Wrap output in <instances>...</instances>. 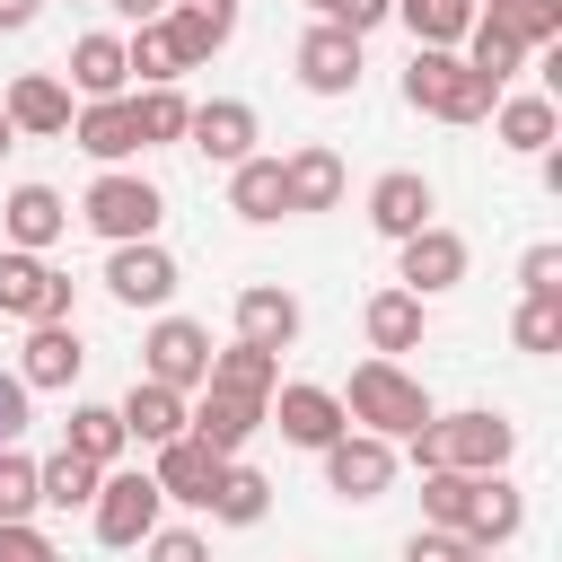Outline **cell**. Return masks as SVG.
<instances>
[{
  "label": "cell",
  "instance_id": "cell-1",
  "mask_svg": "<svg viewBox=\"0 0 562 562\" xmlns=\"http://www.w3.org/2000/svg\"><path fill=\"white\" fill-rule=\"evenodd\" d=\"M518 457V422L492 413V404H465V413H430L413 430V465L422 474H509Z\"/></svg>",
  "mask_w": 562,
  "mask_h": 562
},
{
  "label": "cell",
  "instance_id": "cell-2",
  "mask_svg": "<svg viewBox=\"0 0 562 562\" xmlns=\"http://www.w3.org/2000/svg\"><path fill=\"white\" fill-rule=\"evenodd\" d=\"M334 395H342V422L369 430V439H413V430L430 422V386H422L404 360H360Z\"/></svg>",
  "mask_w": 562,
  "mask_h": 562
},
{
  "label": "cell",
  "instance_id": "cell-3",
  "mask_svg": "<svg viewBox=\"0 0 562 562\" xmlns=\"http://www.w3.org/2000/svg\"><path fill=\"white\" fill-rule=\"evenodd\" d=\"M79 220H88L105 246H140V237H158L167 193H158L140 167H97V184L79 193Z\"/></svg>",
  "mask_w": 562,
  "mask_h": 562
},
{
  "label": "cell",
  "instance_id": "cell-4",
  "mask_svg": "<svg viewBox=\"0 0 562 562\" xmlns=\"http://www.w3.org/2000/svg\"><path fill=\"white\" fill-rule=\"evenodd\" d=\"M404 105L413 114H439V123H492V88L457 61V53H413L404 61Z\"/></svg>",
  "mask_w": 562,
  "mask_h": 562
},
{
  "label": "cell",
  "instance_id": "cell-5",
  "mask_svg": "<svg viewBox=\"0 0 562 562\" xmlns=\"http://www.w3.org/2000/svg\"><path fill=\"white\" fill-rule=\"evenodd\" d=\"M158 509H167V501H158L149 465H105V483H97V501H88V527H97V544L132 553V544H149V536L167 527Z\"/></svg>",
  "mask_w": 562,
  "mask_h": 562
},
{
  "label": "cell",
  "instance_id": "cell-6",
  "mask_svg": "<svg viewBox=\"0 0 562 562\" xmlns=\"http://www.w3.org/2000/svg\"><path fill=\"white\" fill-rule=\"evenodd\" d=\"M70 272L53 263V255H18V246H0V316H18V325H70Z\"/></svg>",
  "mask_w": 562,
  "mask_h": 562
},
{
  "label": "cell",
  "instance_id": "cell-7",
  "mask_svg": "<svg viewBox=\"0 0 562 562\" xmlns=\"http://www.w3.org/2000/svg\"><path fill=\"white\" fill-rule=\"evenodd\" d=\"M465 272H474V246H465L457 228H439V220H430L422 237H404V246H395V290H413L422 307H430V299H448Z\"/></svg>",
  "mask_w": 562,
  "mask_h": 562
},
{
  "label": "cell",
  "instance_id": "cell-8",
  "mask_svg": "<svg viewBox=\"0 0 562 562\" xmlns=\"http://www.w3.org/2000/svg\"><path fill=\"white\" fill-rule=\"evenodd\" d=\"M140 378H158V386H176V395H202V378H211V325L158 316V325L140 334Z\"/></svg>",
  "mask_w": 562,
  "mask_h": 562
},
{
  "label": "cell",
  "instance_id": "cell-9",
  "mask_svg": "<svg viewBox=\"0 0 562 562\" xmlns=\"http://www.w3.org/2000/svg\"><path fill=\"white\" fill-rule=\"evenodd\" d=\"M263 422L290 439V448H334L351 422H342V395L334 386H316V378H281L272 386V404H263Z\"/></svg>",
  "mask_w": 562,
  "mask_h": 562
},
{
  "label": "cell",
  "instance_id": "cell-10",
  "mask_svg": "<svg viewBox=\"0 0 562 562\" xmlns=\"http://www.w3.org/2000/svg\"><path fill=\"white\" fill-rule=\"evenodd\" d=\"M255 140H263V114H255L246 97H202V105L184 114V149H202L211 167H246Z\"/></svg>",
  "mask_w": 562,
  "mask_h": 562
},
{
  "label": "cell",
  "instance_id": "cell-11",
  "mask_svg": "<svg viewBox=\"0 0 562 562\" xmlns=\"http://www.w3.org/2000/svg\"><path fill=\"white\" fill-rule=\"evenodd\" d=\"M316 457H325V492H334V501H386V483H395V439L342 430V439L316 448Z\"/></svg>",
  "mask_w": 562,
  "mask_h": 562
},
{
  "label": "cell",
  "instance_id": "cell-12",
  "mask_svg": "<svg viewBox=\"0 0 562 562\" xmlns=\"http://www.w3.org/2000/svg\"><path fill=\"white\" fill-rule=\"evenodd\" d=\"M290 61H299V88H307V97H351L360 70H369V61H360V35H351V26H325V18L299 35Z\"/></svg>",
  "mask_w": 562,
  "mask_h": 562
},
{
  "label": "cell",
  "instance_id": "cell-13",
  "mask_svg": "<svg viewBox=\"0 0 562 562\" xmlns=\"http://www.w3.org/2000/svg\"><path fill=\"white\" fill-rule=\"evenodd\" d=\"M105 299H114V307H167V299H176V255H167L158 237L105 246Z\"/></svg>",
  "mask_w": 562,
  "mask_h": 562
},
{
  "label": "cell",
  "instance_id": "cell-14",
  "mask_svg": "<svg viewBox=\"0 0 562 562\" xmlns=\"http://www.w3.org/2000/svg\"><path fill=\"white\" fill-rule=\"evenodd\" d=\"M0 114H9V132H18V140H61L79 105H70V88H61L53 70H18V79H9V97H0Z\"/></svg>",
  "mask_w": 562,
  "mask_h": 562
},
{
  "label": "cell",
  "instance_id": "cell-15",
  "mask_svg": "<svg viewBox=\"0 0 562 562\" xmlns=\"http://www.w3.org/2000/svg\"><path fill=\"white\" fill-rule=\"evenodd\" d=\"M430 211H439V193H430V176H422V167H386V176L369 184V228H378V237H395V246H404V237H422V228H430Z\"/></svg>",
  "mask_w": 562,
  "mask_h": 562
},
{
  "label": "cell",
  "instance_id": "cell-16",
  "mask_svg": "<svg viewBox=\"0 0 562 562\" xmlns=\"http://www.w3.org/2000/svg\"><path fill=\"white\" fill-rule=\"evenodd\" d=\"M184 430H193L211 457H246V439L263 430V404H255V395H228V386H202V395L184 404Z\"/></svg>",
  "mask_w": 562,
  "mask_h": 562
},
{
  "label": "cell",
  "instance_id": "cell-17",
  "mask_svg": "<svg viewBox=\"0 0 562 562\" xmlns=\"http://www.w3.org/2000/svg\"><path fill=\"white\" fill-rule=\"evenodd\" d=\"M61 228H70V202H61L53 184H9V202H0V246H18V255H53Z\"/></svg>",
  "mask_w": 562,
  "mask_h": 562
},
{
  "label": "cell",
  "instance_id": "cell-18",
  "mask_svg": "<svg viewBox=\"0 0 562 562\" xmlns=\"http://www.w3.org/2000/svg\"><path fill=\"white\" fill-rule=\"evenodd\" d=\"M299 325H307V307H299L281 281H246V290H237V342H255V351L281 360V351L299 342Z\"/></svg>",
  "mask_w": 562,
  "mask_h": 562
},
{
  "label": "cell",
  "instance_id": "cell-19",
  "mask_svg": "<svg viewBox=\"0 0 562 562\" xmlns=\"http://www.w3.org/2000/svg\"><path fill=\"white\" fill-rule=\"evenodd\" d=\"M360 334H369V360H404V351H422V334H430V307L413 299V290H369V307H360Z\"/></svg>",
  "mask_w": 562,
  "mask_h": 562
},
{
  "label": "cell",
  "instance_id": "cell-20",
  "mask_svg": "<svg viewBox=\"0 0 562 562\" xmlns=\"http://www.w3.org/2000/svg\"><path fill=\"white\" fill-rule=\"evenodd\" d=\"M79 369H88V342H79V325H26V351H18V386L35 395V386H79Z\"/></svg>",
  "mask_w": 562,
  "mask_h": 562
},
{
  "label": "cell",
  "instance_id": "cell-21",
  "mask_svg": "<svg viewBox=\"0 0 562 562\" xmlns=\"http://www.w3.org/2000/svg\"><path fill=\"white\" fill-rule=\"evenodd\" d=\"M220 465H228V457H211L193 430H184V439H167V448H149V483H158V501H184V509H202V501H211Z\"/></svg>",
  "mask_w": 562,
  "mask_h": 562
},
{
  "label": "cell",
  "instance_id": "cell-22",
  "mask_svg": "<svg viewBox=\"0 0 562 562\" xmlns=\"http://www.w3.org/2000/svg\"><path fill=\"white\" fill-rule=\"evenodd\" d=\"M70 140H79L97 167H123V158H140V123H132V97H97V105H79V114H70Z\"/></svg>",
  "mask_w": 562,
  "mask_h": 562
},
{
  "label": "cell",
  "instance_id": "cell-23",
  "mask_svg": "<svg viewBox=\"0 0 562 562\" xmlns=\"http://www.w3.org/2000/svg\"><path fill=\"white\" fill-rule=\"evenodd\" d=\"M281 193H290V220L334 211V202H342V158H334L325 140H299V149L281 158Z\"/></svg>",
  "mask_w": 562,
  "mask_h": 562
},
{
  "label": "cell",
  "instance_id": "cell-24",
  "mask_svg": "<svg viewBox=\"0 0 562 562\" xmlns=\"http://www.w3.org/2000/svg\"><path fill=\"white\" fill-rule=\"evenodd\" d=\"M184 404H193V395H176V386H158V378H132V395H123L114 413H123V439L167 448V439H184Z\"/></svg>",
  "mask_w": 562,
  "mask_h": 562
},
{
  "label": "cell",
  "instance_id": "cell-25",
  "mask_svg": "<svg viewBox=\"0 0 562 562\" xmlns=\"http://www.w3.org/2000/svg\"><path fill=\"white\" fill-rule=\"evenodd\" d=\"M518 527H527V492H518L509 474H483V483H474V509H465L457 536H465L474 553H492V544H509Z\"/></svg>",
  "mask_w": 562,
  "mask_h": 562
},
{
  "label": "cell",
  "instance_id": "cell-26",
  "mask_svg": "<svg viewBox=\"0 0 562 562\" xmlns=\"http://www.w3.org/2000/svg\"><path fill=\"white\" fill-rule=\"evenodd\" d=\"M492 132H501V149L544 158V149L562 140V105H553V97H536V88H527V97H501V105H492Z\"/></svg>",
  "mask_w": 562,
  "mask_h": 562
},
{
  "label": "cell",
  "instance_id": "cell-27",
  "mask_svg": "<svg viewBox=\"0 0 562 562\" xmlns=\"http://www.w3.org/2000/svg\"><path fill=\"white\" fill-rule=\"evenodd\" d=\"M61 70H70V88H79V105H97V97H132V70H123V35H79Z\"/></svg>",
  "mask_w": 562,
  "mask_h": 562
},
{
  "label": "cell",
  "instance_id": "cell-28",
  "mask_svg": "<svg viewBox=\"0 0 562 562\" xmlns=\"http://www.w3.org/2000/svg\"><path fill=\"white\" fill-rule=\"evenodd\" d=\"M158 26H167L184 70H211V53H228V35H237V9H167Z\"/></svg>",
  "mask_w": 562,
  "mask_h": 562
},
{
  "label": "cell",
  "instance_id": "cell-29",
  "mask_svg": "<svg viewBox=\"0 0 562 562\" xmlns=\"http://www.w3.org/2000/svg\"><path fill=\"white\" fill-rule=\"evenodd\" d=\"M228 211L237 220H255V228H272V220H290V193H281V158H246V167H228Z\"/></svg>",
  "mask_w": 562,
  "mask_h": 562
},
{
  "label": "cell",
  "instance_id": "cell-30",
  "mask_svg": "<svg viewBox=\"0 0 562 562\" xmlns=\"http://www.w3.org/2000/svg\"><path fill=\"white\" fill-rule=\"evenodd\" d=\"M220 527H263V509H272V483L246 465V457H228L220 465V483H211V501H202Z\"/></svg>",
  "mask_w": 562,
  "mask_h": 562
},
{
  "label": "cell",
  "instance_id": "cell-31",
  "mask_svg": "<svg viewBox=\"0 0 562 562\" xmlns=\"http://www.w3.org/2000/svg\"><path fill=\"white\" fill-rule=\"evenodd\" d=\"M483 26H501L518 53H553L562 44V0H492V9H474Z\"/></svg>",
  "mask_w": 562,
  "mask_h": 562
},
{
  "label": "cell",
  "instance_id": "cell-32",
  "mask_svg": "<svg viewBox=\"0 0 562 562\" xmlns=\"http://www.w3.org/2000/svg\"><path fill=\"white\" fill-rule=\"evenodd\" d=\"M97 483H105V465H88V457H70V448L35 457V501H44V509H88Z\"/></svg>",
  "mask_w": 562,
  "mask_h": 562
},
{
  "label": "cell",
  "instance_id": "cell-33",
  "mask_svg": "<svg viewBox=\"0 0 562 562\" xmlns=\"http://www.w3.org/2000/svg\"><path fill=\"white\" fill-rule=\"evenodd\" d=\"M395 18L413 26V53H457L474 26V0H395Z\"/></svg>",
  "mask_w": 562,
  "mask_h": 562
},
{
  "label": "cell",
  "instance_id": "cell-34",
  "mask_svg": "<svg viewBox=\"0 0 562 562\" xmlns=\"http://www.w3.org/2000/svg\"><path fill=\"white\" fill-rule=\"evenodd\" d=\"M202 386H228V395H255V404H272V386H281V360L272 351H255V342H228V351H211V378Z\"/></svg>",
  "mask_w": 562,
  "mask_h": 562
},
{
  "label": "cell",
  "instance_id": "cell-35",
  "mask_svg": "<svg viewBox=\"0 0 562 562\" xmlns=\"http://www.w3.org/2000/svg\"><path fill=\"white\" fill-rule=\"evenodd\" d=\"M61 448H70V457H88V465H114L132 439H123V413H114V404H70V430H61Z\"/></svg>",
  "mask_w": 562,
  "mask_h": 562
},
{
  "label": "cell",
  "instance_id": "cell-36",
  "mask_svg": "<svg viewBox=\"0 0 562 562\" xmlns=\"http://www.w3.org/2000/svg\"><path fill=\"white\" fill-rule=\"evenodd\" d=\"M184 114H193V97H184V88H132L140 149H167V140H184Z\"/></svg>",
  "mask_w": 562,
  "mask_h": 562
},
{
  "label": "cell",
  "instance_id": "cell-37",
  "mask_svg": "<svg viewBox=\"0 0 562 562\" xmlns=\"http://www.w3.org/2000/svg\"><path fill=\"white\" fill-rule=\"evenodd\" d=\"M123 70H132L140 88H176V79H184V61H176L167 26H132V35H123Z\"/></svg>",
  "mask_w": 562,
  "mask_h": 562
},
{
  "label": "cell",
  "instance_id": "cell-38",
  "mask_svg": "<svg viewBox=\"0 0 562 562\" xmlns=\"http://www.w3.org/2000/svg\"><path fill=\"white\" fill-rule=\"evenodd\" d=\"M483 474H422V527H465Z\"/></svg>",
  "mask_w": 562,
  "mask_h": 562
},
{
  "label": "cell",
  "instance_id": "cell-39",
  "mask_svg": "<svg viewBox=\"0 0 562 562\" xmlns=\"http://www.w3.org/2000/svg\"><path fill=\"white\" fill-rule=\"evenodd\" d=\"M509 342L518 351H562V299H518V316H509Z\"/></svg>",
  "mask_w": 562,
  "mask_h": 562
},
{
  "label": "cell",
  "instance_id": "cell-40",
  "mask_svg": "<svg viewBox=\"0 0 562 562\" xmlns=\"http://www.w3.org/2000/svg\"><path fill=\"white\" fill-rule=\"evenodd\" d=\"M44 501H35V457L26 448H0V527H18V518H35Z\"/></svg>",
  "mask_w": 562,
  "mask_h": 562
},
{
  "label": "cell",
  "instance_id": "cell-41",
  "mask_svg": "<svg viewBox=\"0 0 562 562\" xmlns=\"http://www.w3.org/2000/svg\"><path fill=\"white\" fill-rule=\"evenodd\" d=\"M518 290H527V299H562V246H553V237L518 255Z\"/></svg>",
  "mask_w": 562,
  "mask_h": 562
},
{
  "label": "cell",
  "instance_id": "cell-42",
  "mask_svg": "<svg viewBox=\"0 0 562 562\" xmlns=\"http://www.w3.org/2000/svg\"><path fill=\"white\" fill-rule=\"evenodd\" d=\"M404 562H474V544L457 527H413L404 536Z\"/></svg>",
  "mask_w": 562,
  "mask_h": 562
},
{
  "label": "cell",
  "instance_id": "cell-43",
  "mask_svg": "<svg viewBox=\"0 0 562 562\" xmlns=\"http://www.w3.org/2000/svg\"><path fill=\"white\" fill-rule=\"evenodd\" d=\"M0 562H61V553H53V536L35 518H18V527H0Z\"/></svg>",
  "mask_w": 562,
  "mask_h": 562
},
{
  "label": "cell",
  "instance_id": "cell-44",
  "mask_svg": "<svg viewBox=\"0 0 562 562\" xmlns=\"http://www.w3.org/2000/svg\"><path fill=\"white\" fill-rule=\"evenodd\" d=\"M26 404H35V395L18 386V369H0V448H18V439H26V422H35Z\"/></svg>",
  "mask_w": 562,
  "mask_h": 562
},
{
  "label": "cell",
  "instance_id": "cell-45",
  "mask_svg": "<svg viewBox=\"0 0 562 562\" xmlns=\"http://www.w3.org/2000/svg\"><path fill=\"white\" fill-rule=\"evenodd\" d=\"M140 553H149V562H211V544H202L193 527H158V536H149Z\"/></svg>",
  "mask_w": 562,
  "mask_h": 562
},
{
  "label": "cell",
  "instance_id": "cell-46",
  "mask_svg": "<svg viewBox=\"0 0 562 562\" xmlns=\"http://www.w3.org/2000/svg\"><path fill=\"white\" fill-rule=\"evenodd\" d=\"M395 18V0H334L325 9V26H351V35H369V26H386Z\"/></svg>",
  "mask_w": 562,
  "mask_h": 562
},
{
  "label": "cell",
  "instance_id": "cell-47",
  "mask_svg": "<svg viewBox=\"0 0 562 562\" xmlns=\"http://www.w3.org/2000/svg\"><path fill=\"white\" fill-rule=\"evenodd\" d=\"M105 9H114V18H132V26H158V18H167V0H105Z\"/></svg>",
  "mask_w": 562,
  "mask_h": 562
},
{
  "label": "cell",
  "instance_id": "cell-48",
  "mask_svg": "<svg viewBox=\"0 0 562 562\" xmlns=\"http://www.w3.org/2000/svg\"><path fill=\"white\" fill-rule=\"evenodd\" d=\"M35 9H44V0H0V35H18V26H35Z\"/></svg>",
  "mask_w": 562,
  "mask_h": 562
},
{
  "label": "cell",
  "instance_id": "cell-49",
  "mask_svg": "<svg viewBox=\"0 0 562 562\" xmlns=\"http://www.w3.org/2000/svg\"><path fill=\"white\" fill-rule=\"evenodd\" d=\"M167 9H237V0H167Z\"/></svg>",
  "mask_w": 562,
  "mask_h": 562
},
{
  "label": "cell",
  "instance_id": "cell-50",
  "mask_svg": "<svg viewBox=\"0 0 562 562\" xmlns=\"http://www.w3.org/2000/svg\"><path fill=\"white\" fill-rule=\"evenodd\" d=\"M9 149H18V132H9V114H0V158H9Z\"/></svg>",
  "mask_w": 562,
  "mask_h": 562
},
{
  "label": "cell",
  "instance_id": "cell-51",
  "mask_svg": "<svg viewBox=\"0 0 562 562\" xmlns=\"http://www.w3.org/2000/svg\"><path fill=\"white\" fill-rule=\"evenodd\" d=\"M307 9H316V18H325V9H334V0H307Z\"/></svg>",
  "mask_w": 562,
  "mask_h": 562
}]
</instances>
